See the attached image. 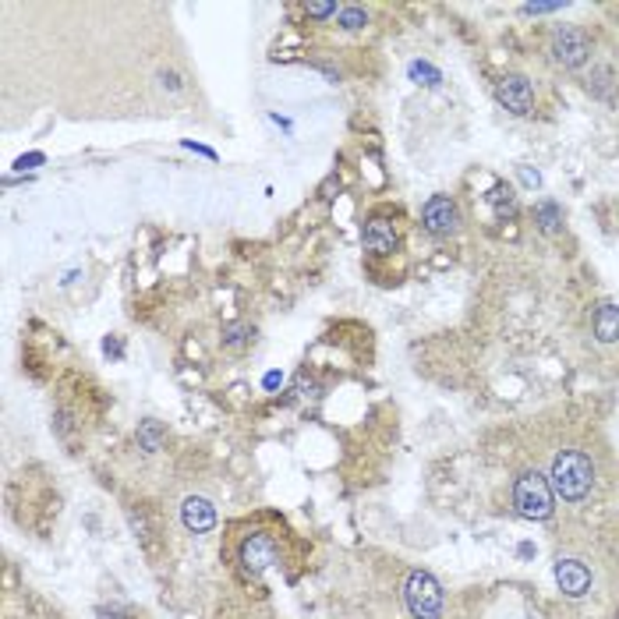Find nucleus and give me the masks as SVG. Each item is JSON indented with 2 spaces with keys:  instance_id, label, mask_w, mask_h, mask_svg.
<instances>
[{
  "instance_id": "nucleus-18",
  "label": "nucleus",
  "mask_w": 619,
  "mask_h": 619,
  "mask_svg": "<svg viewBox=\"0 0 619 619\" xmlns=\"http://www.w3.org/2000/svg\"><path fill=\"white\" fill-rule=\"evenodd\" d=\"M99 619H124L121 613H99Z\"/></svg>"
},
{
  "instance_id": "nucleus-16",
  "label": "nucleus",
  "mask_w": 619,
  "mask_h": 619,
  "mask_svg": "<svg viewBox=\"0 0 619 619\" xmlns=\"http://www.w3.org/2000/svg\"><path fill=\"white\" fill-rule=\"evenodd\" d=\"M333 11H336V4H308V14H315V18H326Z\"/></svg>"
},
{
  "instance_id": "nucleus-17",
  "label": "nucleus",
  "mask_w": 619,
  "mask_h": 619,
  "mask_svg": "<svg viewBox=\"0 0 619 619\" xmlns=\"http://www.w3.org/2000/svg\"><path fill=\"white\" fill-rule=\"evenodd\" d=\"M521 177H524L528 184H535V188H538V174H531V170H521Z\"/></svg>"
},
{
  "instance_id": "nucleus-15",
  "label": "nucleus",
  "mask_w": 619,
  "mask_h": 619,
  "mask_svg": "<svg viewBox=\"0 0 619 619\" xmlns=\"http://www.w3.org/2000/svg\"><path fill=\"white\" fill-rule=\"evenodd\" d=\"M538 212H541V227H545V230H556V223H559V212H556V206H541Z\"/></svg>"
},
{
  "instance_id": "nucleus-3",
  "label": "nucleus",
  "mask_w": 619,
  "mask_h": 619,
  "mask_svg": "<svg viewBox=\"0 0 619 619\" xmlns=\"http://www.w3.org/2000/svg\"><path fill=\"white\" fill-rule=\"evenodd\" d=\"M404 602L414 619H439L443 616V587L439 580L425 570H414L404 584Z\"/></svg>"
},
{
  "instance_id": "nucleus-7",
  "label": "nucleus",
  "mask_w": 619,
  "mask_h": 619,
  "mask_svg": "<svg viewBox=\"0 0 619 619\" xmlns=\"http://www.w3.org/2000/svg\"><path fill=\"white\" fill-rule=\"evenodd\" d=\"M241 563H245V570H251V574L269 570L277 563V541L269 535H251L241 545Z\"/></svg>"
},
{
  "instance_id": "nucleus-4",
  "label": "nucleus",
  "mask_w": 619,
  "mask_h": 619,
  "mask_svg": "<svg viewBox=\"0 0 619 619\" xmlns=\"http://www.w3.org/2000/svg\"><path fill=\"white\" fill-rule=\"evenodd\" d=\"M552 53H556V61L563 68H580L591 57V40L584 36V29H577V25H563L552 36Z\"/></svg>"
},
{
  "instance_id": "nucleus-2",
  "label": "nucleus",
  "mask_w": 619,
  "mask_h": 619,
  "mask_svg": "<svg viewBox=\"0 0 619 619\" xmlns=\"http://www.w3.org/2000/svg\"><path fill=\"white\" fill-rule=\"evenodd\" d=\"M513 506L528 521H549L552 517V485H549V478L538 474V471L521 474L517 485H513Z\"/></svg>"
},
{
  "instance_id": "nucleus-5",
  "label": "nucleus",
  "mask_w": 619,
  "mask_h": 619,
  "mask_svg": "<svg viewBox=\"0 0 619 619\" xmlns=\"http://www.w3.org/2000/svg\"><path fill=\"white\" fill-rule=\"evenodd\" d=\"M495 96H499V103H502L510 114H517V117L531 114V107H535V89H531L528 79H521V75H502V79L495 82Z\"/></svg>"
},
{
  "instance_id": "nucleus-6",
  "label": "nucleus",
  "mask_w": 619,
  "mask_h": 619,
  "mask_svg": "<svg viewBox=\"0 0 619 619\" xmlns=\"http://www.w3.org/2000/svg\"><path fill=\"white\" fill-rule=\"evenodd\" d=\"M421 220H425V227L432 234H454L456 223H460V212H456L450 195H432L421 209Z\"/></svg>"
},
{
  "instance_id": "nucleus-11",
  "label": "nucleus",
  "mask_w": 619,
  "mask_h": 619,
  "mask_svg": "<svg viewBox=\"0 0 619 619\" xmlns=\"http://www.w3.org/2000/svg\"><path fill=\"white\" fill-rule=\"evenodd\" d=\"M595 336L602 343H616L619 340V308L613 301L598 305V312H595Z\"/></svg>"
},
{
  "instance_id": "nucleus-14",
  "label": "nucleus",
  "mask_w": 619,
  "mask_h": 619,
  "mask_svg": "<svg viewBox=\"0 0 619 619\" xmlns=\"http://www.w3.org/2000/svg\"><path fill=\"white\" fill-rule=\"evenodd\" d=\"M411 75L414 79H425V85H439V71L428 68V64H411Z\"/></svg>"
},
{
  "instance_id": "nucleus-12",
  "label": "nucleus",
  "mask_w": 619,
  "mask_h": 619,
  "mask_svg": "<svg viewBox=\"0 0 619 619\" xmlns=\"http://www.w3.org/2000/svg\"><path fill=\"white\" fill-rule=\"evenodd\" d=\"M166 432L160 421H142L138 425V443H142V450H149V454H156L160 446H164Z\"/></svg>"
},
{
  "instance_id": "nucleus-1",
  "label": "nucleus",
  "mask_w": 619,
  "mask_h": 619,
  "mask_svg": "<svg viewBox=\"0 0 619 619\" xmlns=\"http://www.w3.org/2000/svg\"><path fill=\"white\" fill-rule=\"evenodd\" d=\"M549 485H552V492L563 495L567 502L584 499V495L591 492V485H595V464H591V456L580 454V450H563V454H556Z\"/></svg>"
},
{
  "instance_id": "nucleus-9",
  "label": "nucleus",
  "mask_w": 619,
  "mask_h": 619,
  "mask_svg": "<svg viewBox=\"0 0 619 619\" xmlns=\"http://www.w3.org/2000/svg\"><path fill=\"white\" fill-rule=\"evenodd\" d=\"M181 521H184L188 531L206 535V531L216 528V506H212L209 499H202V495H192V499H184V506H181Z\"/></svg>"
},
{
  "instance_id": "nucleus-10",
  "label": "nucleus",
  "mask_w": 619,
  "mask_h": 619,
  "mask_svg": "<svg viewBox=\"0 0 619 619\" xmlns=\"http://www.w3.org/2000/svg\"><path fill=\"white\" fill-rule=\"evenodd\" d=\"M365 248L371 255H393L397 251V230L386 220H371L365 227Z\"/></svg>"
},
{
  "instance_id": "nucleus-8",
  "label": "nucleus",
  "mask_w": 619,
  "mask_h": 619,
  "mask_svg": "<svg viewBox=\"0 0 619 619\" xmlns=\"http://www.w3.org/2000/svg\"><path fill=\"white\" fill-rule=\"evenodd\" d=\"M556 584H559L563 595L580 598V595H587V587H591V570H587L584 563H577V559H559V563H556Z\"/></svg>"
},
{
  "instance_id": "nucleus-13",
  "label": "nucleus",
  "mask_w": 619,
  "mask_h": 619,
  "mask_svg": "<svg viewBox=\"0 0 619 619\" xmlns=\"http://www.w3.org/2000/svg\"><path fill=\"white\" fill-rule=\"evenodd\" d=\"M365 22H369V14H365L361 7H343V11H340V25H343V29H361Z\"/></svg>"
}]
</instances>
